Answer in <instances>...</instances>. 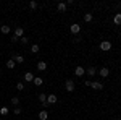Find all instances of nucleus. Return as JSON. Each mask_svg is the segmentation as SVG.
<instances>
[{
	"instance_id": "nucleus-13",
	"label": "nucleus",
	"mask_w": 121,
	"mask_h": 120,
	"mask_svg": "<svg viewBox=\"0 0 121 120\" xmlns=\"http://www.w3.org/2000/svg\"><path fill=\"white\" fill-rule=\"evenodd\" d=\"M86 73L89 75V76H94V75L97 73V68H95V67H89V68L86 70Z\"/></svg>"
},
{
	"instance_id": "nucleus-23",
	"label": "nucleus",
	"mask_w": 121,
	"mask_h": 120,
	"mask_svg": "<svg viewBox=\"0 0 121 120\" xmlns=\"http://www.w3.org/2000/svg\"><path fill=\"white\" fill-rule=\"evenodd\" d=\"M0 114L2 115H8V107H0Z\"/></svg>"
},
{
	"instance_id": "nucleus-7",
	"label": "nucleus",
	"mask_w": 121,
	"mask_h": 120,
	"mask_svg": "<svg viewBox=\"0 0 121 120\" xmlns=\"http://www.w3.org/2000/svg\"><path fill=\"white\" fill-rule=\"evenodd\" d=\"M99 75H100V76H102V78H107V76H108V75H110V70H108V68H107V67H102V68H100V70H99Z\"/></svg>"
},
{
	"instance_id": "nucleus-15",
	"label": "nucleus",
	"mask_w": 121,
	"mask_h": 120,
	"mask_svg": "<svg viewBox=\"0 0 121 120\" xmlns=\"http://www.w3.org/2000/svg\"><path fill=\"white\" fill-rule=\"evenodd\" d=\"M113 23L118 26V24H121V13H116L115 16H113Z\"/></svg>"
},
{
	"instance_id": "nucleus-21",
	"label": "nucleus",
	"mask_w": 121,
	"mask_h": 120,
	"mask_svg": "<svg viewBox=\"0 0 121 120\" xmlns=\"http://www.w3.org/2000/svg\"><path fill=\"white\" fill-rule=\"evenodd\" d=\"M29 8L36 10V8H37V2H36V0H31V2H29Z\"/></svg>"
},
{
	"instance_id": "nucleus-4",
	"label": "nucleus",
	"mask_w": 121,
	"mask_h": 120,
	"mask_svg": "<svg viewBox=\"0 0 121 120\" xmlns=\"http://www.w3.org/2000/svg\"><path fill=\"white\" fill-rule=\"evenodd\" d=\"M56 101H58V97H56L55 94H48V96H47V106L56 104Z\"/></svg>"
},
{
	"instance_id": "nucleus-20",
	"label": "nucleus",
	"mask_w": 121,
	"mask_h": 120,
	"mask_svg": "<svg viewBox=\"0 0 121 120\" xmlns=\"http://www.w3.org/2000/svg\"><path fill=\"white\" fill-rule=\"evenodd\" d=\"M13 60H15L16 63H23V62H24V57H23V55H15Z\"/></svg>"
},
{
	"instance_id": "nucleus-19",
	"label": "nucleus",
	"mask_w": 121,
	"mask_h": 120,
	"mask_svg": "<svg viewBox=\"0 0 121 120\" xmlns=\"http://www.w3.org/2000/svg\"><path fill=\"white\" fill-rule=\"evenodd\" d=\"M92 13H86V15H84V21H86V23H91V21H92Z\"/></svg>"
},
{
	"instance_id": "nucleus-29",
	"label": "nucleus",
	"mask_w": 121,
	"mask_h": 120,
	"mask_svg": "<svg viewBox=\"0 0 121 120\" xmlns=\"http://www.w3.org/2000/svg\"><path fill=\"white\" fill-rule=\"evenodd\" d=\"M0 75H2V68H0Z\"/></svg>"
},
{
	"instance_id": "nucleus-25",
	"label": "nucleus",
	"mask_w": 121,
	"mask_h": 120,
	"mask_svg": "<svg viewBox=\"0 0 121 120\" xmlns=\"http://www.w3.org/2000/svg\"><path fill=\"white\" fill-rule=\"evenodd\" d=\"M19 41H21V44H24V46H26V44H28V42H29V39H28V37H26V36H23V37H21V39H19Z\"/></svg>"
},
{
	"instance_id": "nucleus-14",
	"label": "nucleus",
	"mask_w": 121,
	"mask_h": 120,
	"mask_svg": "<svg viewBox=\"0 0 121 120\" xmlns=\"http://www.w3.org/2000/svg\"><path fill=\"white\" fill-rule=\"evenodd\" d=\"M39 101L42 102V106H47V94L40 92V94H39Z\"/></svg>"
},
{
	"instance_id": "nucleus-10",
	"label": "nucleus",
	"mask_w": 121,
	"mask_h": 120,
	"mask_svg": "<svg viewBox=\"0 0 121 120\" xmlns=\"http://www.w3.org/2000/svg\"><path fill=\"white\" fill-rule=\"evenodd\" d=\"M66 7H68V5H66L65 2H60V3H58V5H56V10H58V11H61V13H63V11H66Z\"/></svg>"
},
{
	"instance_id": "nucleus-3",
	"label": "nucleus",
	"mask_w": 121,
	"mask_h": 120,
	"mask_svg": "<svg viewBox=\"0 0 121 120\" xmlns=\"http://www.w3.org/2000/svg\"><path fill=\"white\" fill-rule=\"evenodd\" d=\"M69 31H71L73 34H76V36H79V33H81V26H79L78 23H73V24L69 26Z\"/></svg>"
},
{
	"instance_id": "nucleus-6",
	"label": "nucleus",
	"mask_w": 121,
	"mask_h": 120,
	"mask_svg": "<svg viewBox=\"0 0 121 120\" xmlns=\"http://www.w3.org/2000/svg\"><path fill=\"white\" fill-rule=\"evenodd\" d=\"M74 75L76 76H84V75H86V70H84L81 65H78V67L74 68Z\"/></svg>"
},
{
	"instance_id": "nucleus-18",
	"label": "nucleus",
	"mask_w": 121,
	"mask_h": 120,
	"mask_svg": "<svg viewBox=\"0 0 121 120\" xmlns=\"http://www.w3.org/2000/svg\"><path fill=\"white\" fill-rule=\"evenodd\" d=\"M32 83L36 84V86H42V84H44V80H42V78H36V76H34V81H32Z\"/></svg>"
},
{
	"instance_id": "nucleus-30",
	"label": "nucleus",
	"mask_w": 121,
	"mask_h": 120,
	"mask_svg": "<svg viewBox=\"0 0 121 120\" xmlns=\"http://www.w3.org/2000/svg\"><path fill=\"white\" fill-rule=\"evenodd\" d=\"M120 120H121V119H120Z\"/></svg>"
},
{
	"instance_id": "nucleus-9",
	"label": "nucleus",
	"mask_w": 121,
	"mask_h": 120,
	"mask_svg": "<svg viewBox=\"0 0 121 120\" xmlns=\"http://www.w3.org/2000/svg\"><path fill=\"white\" fill-rule=\"evenodd\" d=\"M24 81H26V83H31V81H34V75L31 73V72L24 73Z\"/></svg>"
},
{
	"instance_id": "nucleus-5",
	"label": "nucleus",
	"mask_w": 121,
	"mask_h": 120,
	"mask_svg": "<svg viewBox=\"0 0 121 120\" xmlns=\"http://www.w3.org/2000/svg\"><path fill=\"white\" fill-rule=\"evenodd\" d=\"M91 88L95 89V91H102V89H103V84L99 83V81H92V83H91Z\"/></svg>"
},
{
	"instance_id": "nucleus-16",
	"label": "nucleus",
	"mask_w": 121,
	"mask_h": 120,
	"mask_svg": "<svg viewBox=\"0 0 121 120\" xmlns=\"http://www.w3.org/2000/svg\"><path fill=\"white\" fill-rule=\"evenodd\" d=\"M39 119H40V120H47V119H48L47 110H40V112H39Z\"/></svg>"
},
{
	"instance_id": "nucleus-28",
	"label": "nucleus",
	"mask_w": 121,
	"mask_h": 120,
	"mask_svg": "<svg viewBox=\"0 0 121 120\" xmlns=\"http://www.w3.org/2000/svg\"><path fill=\"white\" fill-rule=\"evenodd\" d=\"M18 41H19V37H16V36H15V34H13V37H11V42L15 44V42H18Z\"/></svg>"
},
{
	"instance_id": "nucleus-12",
	"label": "nucleus",
	"mask_w": 121,
	"mask_h": 120,
	"mask_svg": "<svg viewBox=\"0 0 121 120\" xmlns=\"http://www.w3.org/2000/svg\"><path fill=\"white\" fill-rule=\"evenodd\" d=\"M10 31H11V28H10V26H7V24L0 26V33H2V34H8Z\"/></svg>"
},
{
	"instance_id": "nucleus-11",
	"label": "nucleus",
	"mask_w": 121,
	"mask_h": 120,
	"mask_svg": "<svg viewBox=\"0 0 121 120\" xmlns=\"http://www.w3.org/2000/svg\"><path fill=\"white\" fill-rule=\"evenodd\" d=\"M36 67H37V70H40V72L47 70V63H45V62H42V60H40V62H37V65H36Z\"/></svg>"
},
{
	"instance_id": "nucleus-8",
	"label": "nucleus",
	"mask_w": 121,
	"mask_h": 120,
	"mask_svg": "<svg viewBox=\"0 0 121 120\" xmlns=\"http://www.w3.org/2000/svg\"><path fill=\"white\" fill-rule=\"evenodd\" d=\"M15 36L21 39V37L24 36V29L21 28V26H16V28H15Z\"/></svg>"
},
{
	"instance_id": "nucleus-27",
	"label": "nucleus",
	"mask_w": 121,
	"mask_h": 120,
	"mask_svg": "<svg viewBox=\"0 0 121 120\" xmlns=\"http://www.w3.org/2000/svg\"><path fill=\"white\" fill-rule=\"evenodd\" d=\"M15 115H19V114H21V109H19V107H15Z\"/></svg>"
},
{
	"instance_id": "nucleus-1",
	"label": "nucleus",
	"mask_w": 121,
	"mask_h": 120,
	"mask_svg": "<svg viewBox=\"0 0 121 120\" xmlns=\"http://www.w3.org/2000/svg\"><path fill=\"white\" fill-rule=\"evenodd\" d=\"M74 88H76V84H74V81H73L71 78L65 81V89H66L68 92H73V91H74Z\"/></svg>"
},
{
	"instance_id": "nucleus-24",
	"label": "nucleus",
	"mask_w": 121,
	"mask_h": 120,
	"mask_svg": "<svg viewBox=\"0 0 121 120\" xmlns=\"http://www.w3.org/2000/svg\"><path fill=\"white\" fill-rule=\"evenodd\" d=\"M11 104H13V106H18V104H19V99L16 97V96H15V97H11Z\"/></svg>"
},
{
	"instance_id": "nucleus-17",
	"label": "nucleus",
	"mask_w": 121,
	"mask_h": 120,
	"mask_svg": "<svg viewBox=\"0 0 121 120\" xmlns=\"http://www.w3.org/2000/svg\"><path fill=\"white\" fill-rule=\"evenodd\" d=\"M15 67H16V62H15L13 58H10L8 62H7V68H10V70H11V68H15Z\"/></svg>"
},
{
	"instance_id": "nucleus-22",
	"label": "nucleus",
	"mask_w": 121,
	"mask_h": 120,
	"mask_svg": "<svg viewBox=\"0 0 121 120\" xmlns=\"http://www.w3.org/2000/svg\"><path fill=\"white\" fill-rule=\"evenodd\" d=\"M31 52H34V54L39 52V44H32V46H31Z\"/></svg>"
},
{
	"instance_id": "nucleus-26",
	"label": "nucleus",
	"mask_w": 121,
	"mask_h": 120,
	"mask_svg": "<svg viewBox=\"0 0 121 120\" xmlns=\"http://www.w3.org/2000/svg\"><path fill=\"white\" fill-rule=\"evenodd\" d=\"M16 89H18V91H23V89H24V84H23V83H18V84H16Z\"/></svg>"
},
{
	"instance_id": "nucleus-2",
	"label": "nucleus",
	"mask_w": 121,
	"mask_h": 120,
	"mask_svg": "<svg viewBox=\"0 0 121 120\" xmlns=\"http://www.w3.org/2000/svg\"><path fill=\"white\" fill-rule=\"evenodd\" d=\"M99 47H100V50L107 52V50H110V49H112V42H110V41H102Z\"/></svg>"
}]
</instances>
